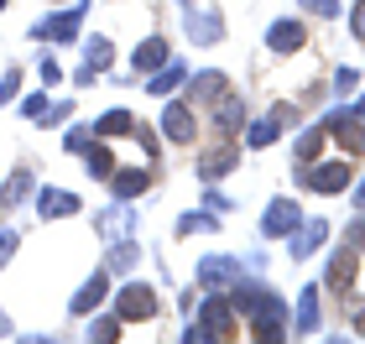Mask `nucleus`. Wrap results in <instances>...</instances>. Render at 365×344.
Instances as JSON below:
<instances>
[{
	"instance_id": "obj_32",
	"label": "nucleus",
	"mask_w": 365,
	"mask_h": 344,
	"mask_svg": "<svg viewBox=\"0 0 365 344\" xmlns=\"http://www.w3.org/2000/svg\"><path fill=\"white\" fill-rule=\"evenodd\" d=\"M313 16H339V0H303Z\"/></svg>"
},
{
	"instance_id": "obj_20",
	"label": "nucleus",
	"mask_w": 365,
	"mask_h": 344,
	"mask_svg": "<svg viewBox=\"0 0 365 344\" xmlns=\"http://www.w3.org/2000/svg\"><path fill=\"white\" fill-rule=\"evenodd\" d=\"M297 334H319V287L303 292V308H297Z\"/></svg>"
},
{
	"instance_id": "obj_16",
	"label": "nucleus",
	"mask_w": 365,
	"mask_h": 344,
	"mask_svg": "<svg viewBox=\"0 0 365 344\" xmlns=\"http://www.w3.org/2000/svg\"><path fill=\"white\" fill-rule=\"evenodd\" d=\"M105 292H110V276H105V271H99V276H89V282H84V292L73 298V313H89V308H99V298H105Z\"/></svg>"
},
{
	"instance_id": "obj_19",
	"label": "nucleus",
	"mask_w": 365,
	"mask_h": 344,
	"mask_svg": "<svg viewBox=\"0 0 365 344\" xmlns=\"http://www.w3.org/2000/svg\"><path fill=\"white\" fill-rule=\"evenodd\" d=\"M182 78H188V73H182L178 63H162V68H157L152 78H146V89H152V94H173V89L182 84Z\"/></svg>"
},
{
	"instance_id": "obj_35",
	"label": "nucleus",
	"mask_w": 365,
	"mask_h": 344,
	"mask_svg": "<svg viewBox=\"0 0 365 344\" xmlns=\"http://www.w3.org/2000/svg\"><path fill=\"white\" fill-rule=\"evenodd\" d=\"M350 31H355V37L365 42V0H360V6H355V16H350Z\"/></svg>"
},
{
	"instance_id": "obj_34",
	"label": "nucleus",
	"mask_w": 365,
	"mask_h": 344,
	"mask_svg": "<svg viewBox=\"0 0 365 344\" xmlns=\"http://www.w3.org/2000/svg\"><path fill=\"white\" fill-rule=\"evenodd\" d=\"M11 251H16V235H11V229H0V266L11 261Z\"/></svg>"
},
{
	"instance_id": "obj_31",
	"label": "nucleus",
	"mask_w": 365,
	"mask_h": 344,
	"mask_svg": "<svg viewBox=\"0 0 365 344\" xmlns=\"http://www.w3.org/2000/svg\"><path fill=\"white\" fill-rule=\"evenodd\" d=\"M209 224H214L209 214H182V224H178V229H182V235H193V229H209Z\"/></svg>"
},
{
	"instance_id": "obj_37",
	"label": "nucleus",
	"mask_w": 365,
	"mask_h": 344,
	"mask_svg": "<svg viewBox=\"0 0 365 344\" xmlns=\"http://www.w3.org/2000/svg\"><path fill=\"white\" fill-rule=\"evenodd\" d=\"M350 240H355V251H365V219H355V229H350Z\"/></svg>"
},
{
	"instance_id": "obj_13",
	"label": "nucleus",
	"mask_w": 365,
	"mask_h": 344,
	"mask_svg": "<svg viewBox=\"0 0 365 344\" xmlns=\"http://www.w3.org/2000/svg\"><path fill=\"white\" fill-rule=\"evenodd\" d=\"M162 63H168V42H162V37H152V42L136 47V73H157Z\"/></svg>"
},
{
	"instance_id": "obj_2",
	"label": "nucleus",
	"mask_w": 365,
	"mask_h": 344,
	"mask_svg": "<svg viewBox=\"0 0 365 344\" xmlns=\"http://www.w3.org/2000/svg\"><path fill=\"white\" fill-rule=\"evenodd\" d=\"M120 323H136V318H152L157 313V292L146 287V282H130V287H120Z\"/></svg>"
},
{
	"instance_id": "obj_22",
	"label": "nucleus",
	"mask_w": 365,
	"mask_h": 344,
	"mask_svg": "<svg viewBox=\"0 0 365 344\" xmlns=\"http://www.w3.org/2000/svg\"><path fill=\"white\" fill-rule=\"evenodd\" d=\"M324 235H329V224H324V219H319V224H308L303 235H297L292 256H297V261H308V256H313V251H319V245H324Z\"/></svg>"
},
{
	"instance_id": "obj_11",
	"label": "nucleus",
	"mask_w": 365,
	"mask_h": 344,
	"mask_svg": "<svg viewBox=\"0 0 365 344\" xmlns=\"http://www.w3.org/2000/svg\"><path fill=\"white\" fill-rule=\"evenodd\" d=\"M235 162H240V157H235V146H230V141H225V146H214V152H209L204 162H198V172H204V177H209V183H214V177H225L230 167H235Z\"/></svg>"
},
{
	"instance_id": "obj_26",
	"label": "nucleus",
	"mask_w": 365,
	"mask_h": 344,
	"mask_svg": "<svg viewBox=\"0 0 365 344\" xmlns=\"http://www.w3.org/2000/svg\"><path fill=\"white\" fill-rule=\"evenodd\" d=\"M193 94H198V100H220V94H225V73H198V84H193Z\"/></svg>"
},
{
	"instance_id": "obj_5",
	"label": "nucleus",
	"mask_w": 365,
	"mask_h": 344,
	"mask_svg": "<svg viewBox=\"0 0 365 344\" xmlns=\"http://www.w3.org/2000/svg\"><path fill=\"white\" fill-rule=\"evenodd\" d=\"M287 120H292V105H272L267 120H256L251 130H245V141H251V146H272L282 130H287Z\"/></svg>"
},
{
	"instance_id": "obj_36",
	"label": "nucleus",
	"mask_w": 365,
	"mask_h": 344,
	"mask_svg": "<svg viewBox=\"0 0 365 344\" xmlns=\"http://www.w3.org/2000/svg\"><path fill=\"white\" fill-rule=\"evenodd\" d=\"M16 78H21V73H6V78H0V105H6L11 94H16Z\"/></svg>"
},
{
	"instance_id": "obj_4",
	"label": "nucleus",
	"mask_w": 365,
	"mask_h": 344,
	"mask_svg": "<svg viewBox=\"0 0 365 344\" xmlns=\"http://www.w3.org/2000/svg\"><path fill=\"white\" fill-rule=\"evenodd\" d=\"M193 125H198V120H193V105H182V100H178V105L162 110V136H168V141L188 146V141H193Z\"/></svg>"
},
{
	"instance_id": "obj_6",
	"label": "nucleus",
	"mask_w": 365,
	"mask_h": 344,
	"mask_svg": "<svg viewBox=\"0 0 365 344\" xmlns=\"http://www.w3.org/2000/svg\"><path fill=\"white\" fill-rule=\"evenodd\" d=\"M230 323H235V303H204V313H198V329H204L209 339H225L230 334Z\"/></svg>"
},
{
	"instance_id": "obj_17",
	"label": "nucleus",
	"mask_w": 365,
	"mask_h": 344,
	"mask_svg": "<svg viewBox=\"0 0 365 344\" xmlns=\"http://www.w3.org/2000/svg\"><path fill=\"white\" fill-rule=\"evenodd\" d=\"M110 183H115V199H136V193L146 188V183H152V172H110Z\"/></svg>"
},
{
	"instance_id": "obj_33",
	"label": "nucleus",
	"mask_w": 365,
	"mask_h": 344,
	"mask_svg": "<svg viewBox=\"0 0 365 344\" xmlns=\"http://www.w3.org/2000/svg\"><path fill=\"white\" fill-rule=\"evenodd\" d=\"M21 115H47V100H42V94H26V105H21Z\"/></svg>"
},
{
	"instance_id": "obj_29",
	"label": "nucleus",
	"mask_w": 365,
	"mask_h": 344,
	"mask_svg": "<svg viewBox=\"0 0 365 344\" xmlns=\"http://www.w3.org/2000/svg\"><path fill=\"white\" fill-rule=\"evenodd\" d=\"M130 136H136V141L146 146V157H152V162H157V152H162V141L152 136V130H141V125H136V130H130Z\"/></svg>"
},
{
	"instance_id": "obj_9",
	"label": "nucleus",
	"mask_w": 365,
	"mask_h": 344,
	"mask_svg": "<svg viewBox=\"0 0 365 344\" xmlns=\"http://www.w3.org/2000/svg\"><path fill=\"white\" fill-rule=\"evenodd\" d=\"M303 37H308V31H303V21H272V31H267L272 53H282V58H287V53H297V47H303Z\"/></svg>"
},
{
	"instance_id": "obj_38",
	"label": "nucleus",
	"mask_w": 365,
	"mask_h": 344,
	"mask_svg": "<svg viewBox=\"0 0 365 344\" xmlns=\"http://www.w3.org/2000/svg\"><path fill=\"white\" fill-rule=\"evenodd\" d=\"M360 204H365V183H360Z\"/></svg>"
},
{
	"instance_id": "obj_12",
	"label": "nucleus",
	"mask_w": 365,
	"mask_h": 344,
	"mask_svg": "<svg viewBox=\"0 0 365 344\" xmlns=\"http://www.w3.org/2000/svg\"><path fill=\"white\" fill-rule=\"evenodd\" d=\"M63 214H78V199L63 188H47L42 193V219H63Z\"/></svg>"
},
{
	"instance_id": "obj_21",
	"label": "nucleus",
	"mask_w": 365,
	"mask_h": 344,
	"mask_svg": "<svg viewBox=\"0 0 365 344\" xmlns=\"http://www.w3.org/2000/svg\"><path fill=\"white\" fill-rule=\"evenodd\" d=\"M94 130H99V136H130L136 120H130L125 110H110V115H99V120H94Z\"/></svg>"
},
{
	"instance_id": "obj_30",
	"label": "nucleus",
	"mask_w": 365,
	"mask_h": 344,
	"mask_svg": "<svg viewBox=\"0 0 365 344\" xmlns=\"http://www.w3.org/2000/svg\"><path fill=\"white\" fill-rule=\"evenodd\" d=\"M355 84H360V73H355V68H339V73H334V89H339V94H350Z\"/></svg>"
},
{
	"instance_id": "obj_10",
	"label": "nucleus",
	"mask_w": 365,
	"mask_h": 344,
	"mask_svg": "<svg viewBox=\"0 0 365 344\" xmlns=\"http://www.w3.org/2000/svg\"><path fill=\"white\" fill-rule=\"evenodd\" d=\"M214 125H220V130H240V125H245L240 94H220V105H214Z\"/></svg>"
},
{
	"instance_id": "obj_14",
	"label": "nucleus",
	"mask_w": 365,
	"mask_h": 344,
	"mask_svg": "<svg viewBox=\"0 0 365 344\" xmlns=\"http://www.w3.org/2000/svg\"><path fill=\"white\" fill-rule=\"evenodd\" d=\"M26 193H31V172H26V167H16V172L6 177V188H0V209H16V204L26 199Z\"/></svg>"
},
{
	"instance_id": "obj_39",
	"label": "nucleus",
	"mask_w": 365,
	"mask_h": 344,
	"mask_svg": "<svg viewBox=\"0 0 365 344\" xmlns=\"http://www.w3.org/2000/svg\"><path fill=\"white\" fill-rule=\"evenodd\" d=\"M0 334H6V318H0Z\"/></svg>"
},
{
	"instance_id": "obj_40",
	"label": "nucleus",
	"mask_w": 365,
	"mask_h": 344,
	"mask_svg": "<svg viewBox=\"0 0 365 344\" xmlns=\"http://www.w3.org/2000/svg\"><path fill=\"white\" fill-rule=\"evenodd\" d=\"M0 6H6V0H0Z\"/></svg>"
},
{
	"instance_id": "obj_8",
	"label": "nucleus",
	"mask_w": 365,
	"mask_h": 344,
	"mask_svg": "<svg viewBox=\"0 0 365 344\" xmlns=\"http://www.w3.org/2000/svg\"><path fill=\"white\" fill-rule=\"evenodd\" d=\"M297 219H303V214H297V204H292V199H277V204L267 209V219H261V229H267V235H292Z\"/></svg>"
},
{
	"instance_id": "obj_27",
	"label": "nucleus",
	"mask_w": 365,
	"mask_h": 344,
	"mask_svg": "<svg viewBox=\"0 0 365 344\" xmlns=\"http://www.w3.org/2000/svg\"><path fill=\"white\" fill-rule=\"evenodd\" d=\"M319 152H324V130H308V136L297 141V162H313Z\"/></svg>"
},
{
	"instance_id": "obj_7",
	"label": "nucleus",
	"mask_w": 365,
	"mask_h": 344,
	"mask_svg": "<svg viewBox=\"0 0 365 344\" xmlns=\"http://www.w3.org/2000/svg\"><path fill=\"white\" fill-rule=\"evenodd\" d=\"M78 21H84V6H73V11L53 16V21H42L37 37H47V42H73V37H78Z\"/></svg>"
},
{
	"instance_id": "obj_3",
	"label": "nucleus",
	"mask_w": 365,
	"mask_h": 344,
	"mask_svg": "<svg viewBox=\"0 0 365 344\" xmlns=\"http://www.w3.org/2000/svg\"><path fill=\"white\" fill-rule=\"evenodd\" d=\"M308 188H319V193H339V188H350V162H324V167H303L297 172Z\"/></svg>"
},
{
	"instance_id": "obj_23",
	"label": "nucleus",
	"mask_w": 365,
	"mask_h": 344,
	"mask_svg": "<svg viewBox=\"0 0 365 344\" xmlns=\"http://www.w3.org/2000/svg\"><path fill=\"white\" fill-rule=\"evenodd\" d=\"M355 266H360V251H344V256H334V266H329V282H334V287H350Z\"/></svg>"
},
{
	"instance_id": "obj_1",
	"label": "nucleus",
	"mask_w": 365,
	"mask_h": 344,
	"mask_svg": "<svg viewBox=\"0 0 365 344\" xmlns=\"http://www.w3.org/2000/svg\"><path fill=\"white\" fill-rule=\"evenodd\" d=\"M329 130L339 136V146L350 157H360L365 152V105H355V110H339V115H329Z\"/></svg>"
},
{
	"instance_id": "obj_28",
	"label": "nucleus",
	"mask_w": 365,
	"mask_h": 344,
	"mask_svg": "<svg viewBox=\"0 0 365 344\" xmlns=\"http://www.w3.org/2000/svg\"><path fill=\"white\" fill-rule=\"evenodd\" d=\"M89 339H120V313H115V318H94V329H89Z\"/></svg>"
},
{
	"instance_id": "obj_15",
	"label": "nucleus",
	"mask_w": 365,
	"mask_h": 344,
	"mask_svg": "<svg viewBox=\"0 0 365 344\" xmlns=\"http://www.w3.org/2000/svg\"><path fill=\"white\" fill-rule=\"evenodd\" d=\"M188 31H193V42L209 47V42H220L225 26H220V16H214V11H198V16H188Z\"/></svg>"
},
{
	"instance_id": "obj_24",
	"label": "nucleus",
	"mask_w": 365,
	"mask_h": 344,
	"mask_svg": "<svg viewBox=\"0 0 365 344\" xmlns=\"http://www.w3.org/2000/svg\"><path fill=\"white\" fill-rule=\"evenodd\" d=\"M105 63H115V47H110L105 37H94V42H89V58H84V78H89V73H99Z\"/></svg>"
},
{
	"instance_id": "obj_25",
	"label": "nucleus",
	"mask_w": 365,
	"mask_h": 344,
	"mask_svg": "<svg viewBox=\"0 0 365 344\" xmlns=\"http://www.w3.org/2000/svg\"><path fill=\"white\" fill-rule=\"evenodd\" d=\"M84 157H89V172H94V177H105V183H110V172H115V152H105V146H89Z\"/></svg>"
},
{
	"instance_id": "obj_18",
	"label": "nucleus",
	"mask_w": 365,
	"mask_h": 344,
	"mask_svg": "<svg viewBox=\"0 0 365 344\" xmlns=\"http://www.w3.org/2000/svg\"><path fill=\"white\" fill-rule=\"evenodd\" d=\"M198 282L204 287H220V282H235V261H204V266H198Z\"/></svg>"
}]
</instances>
